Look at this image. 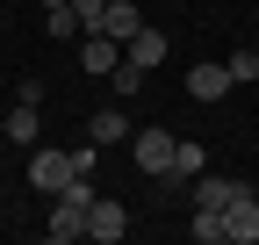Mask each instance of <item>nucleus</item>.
<instances>
[{
  "label": "nucleus",
  "instance_id": "1",
  "mask_svg": "<svg viewBox=\"0 0 259 245\" xmlns=\"http://www.w3.org/2000/svg\"><path fill=\"white\" fill-rule=\"evenodd\" d=\"M87 209H94V188H87V173H79L72 188H58V195H51V217H44V238H58V245H72V238H87Z\"/></svg>",
  "mask_w": 259,
  "mask_h": 245
},
{
  "label": "nucleus",
  "instance_id": "2",
  "mask_svg": "<svg viewBox=\"0 0 259 245\" xmlns=\"http://www.w3.org/2000/svg\"><path fill=\"white\" fill-rule=\"evenodd\" d=\"M223 238L231 245H259V195L245 188V180L231 188V202H223Z\"/></svg>",
  "mask_w": 259,
  "mask_h": 245
},
{
  "label": "nucleus",
  "instance_id": "3",
  "mask_svg": "<svg viewBox=\"0 0 259 245\" xmlns=\"http://www.w3.org/2000/svg\"><path fill=\"white\" fill-rule=\"evenodd\" d=\"M29 180H36L44 195H58V188H72V180H79V166H72V151L36 144V151H29Z\"/></svg>",
  "mask_w": 259,
  "mask_h": 245
},
{
  "label": "nucleus",
  "instance_id": "4",
  "mask_svg": "<svg viewBox=\"0 0 259 245\" xmlns=\"http://www.w3.org/2000/svg\"><path fill=\"white\" fill-rule=\"evenodd\" d=\"M115 58H122V44L108 36V29H79V65H87L94 79H108V72H115Z\"/></svg>",
  "mask_w": 259,
  "mask_h": 245
},
{
  "label": "nucleus",
  "instance_id": "5",
  "mask_svg": "<svg viewBox=\"0 0 259 245\" xmlns=\"http://www.w3.org/2000/svg\"><path fill=\"white\" fill-rule=\"evenodd\" d=\"M173 144H180L173 130H137V144H130V151H137V166H144V173L166 180V173H173Z\"/></svg>",
  "mask_w": 259,
  "mask_h": 245
},
{
  "label": "nucleus",
  "instance_id": "6",
  "mask_svg": "<svg viewBox=\"0 0 259 245\" xmlns=\"http://www.w3.org/2000/svg\"><path fill=\"white\" fill-rule=\"evenodd\" d=\"M87 238H101V245L130 238V209H122V202H108V195H94V209H87Z\"/></svg>",
  "mask_w": 259,
  "mask_h": 245
},
{
  "label": "nucleus",
  "instance_id": "7",
  "mask_svg": "<svg viewBox=\"0 0 259 245\" xmlns=\"http://www.w3.org/2000/svg\"><path fill=\"white\" fill-rule=\"evenodd\" d=\"M187 94H194V101H223V94H231V65H223V58L187 65Z\"/></svg>",
  "mask_w": 259,
  "mask_h": 245
},
{
  "label": "nucleus",
  "instance_id": "8",
  "mask_svg": "<svg viewBox=\"0 0 259 245\" xmlns=\"http://www.w3.org/2000/svg\"><path fill=\"white\" fill-rule=\"evenodd\" d=\"M166 51H173V44H166V29H151V22L122 44V58H130V65H144V72H151V65H166Z\"/></svg>",
  "mask_w": 259,
  "mask_h": 245
},
{
  "label": "nucleus",
  "instance_id": "9",
  "mask_svg": "<svg viewBox=\"0 0 259 245\" xmlns=\"http://www.w3.org/2000/svg\"><path fill=\"white\" fill-rule=\"evenodd\" d=\"M94 29H108L115 44H130V36L144 29V15H137V0H108V8H101V22H94Z\"/></svg>",
  "mask_w": 259,
  "mask_h": 245
},
{
  "label": "nucleus",
  "instance_id": "10",
  "mask_svg": "<svg viewBox=\"0 0 259 245\" xmlns=\"http://www.w3.org/2000/svg\"><path fill=\"white\" fill-rule=\"evenodd\" d=\"M231 188H238L231 173H209V166H202V173H194V209H216V217H223V202H231Z\"/></svg>",
  "mask_w": 259,
  "mask_h": 245
},
{
  "label": "nucleus",
  "instance_id": "11",
  "mask_svg": "<svg viewBox=\"0 0 259 245\" xmlns=\"http://www.w3.org/2000/svg\"><path fill=\"white\" fill-rule=\"evenodd\" d=\"M122 137H130V115L122 108H94L87 115V144H122Z\"/></svg>",
  "mask_w": 259,
  "mask_h": 245
},
{
  "label": "nucleus",
  "instance_id": "12",
  "mask_svg": "<svg viewBox=\"0 0 259 245\" xmlns=\"http://www.w3.org/2000/svg\"><path fill=\"white\" fill-rule=\"evenodd\" d=\"M202 166H209V151L194 144V137H180V144H173V173H166V180H194Z\"/></svg>",
  "mask_w": 259,
  "mask_h": 245
},
{
  "label": "nucleus",
  "instance_id": "13",
  "mask_svg": "<svg viewBox=\"0 0 259 245\" xmlns=\"http://www.w3.org/2000/svg\"><path fill=\"white\" fill-rule=\"evenodd\" d=\"M108 87H115L122 101H137V94H144V65H130V58H115V72H108Z\"/></svg>",
  "mask_w": 259,
  "mask_h": 245
},
{
  "label": "nucleus",
  "instance_id": "14",
  "mask_svg": "<svg viewBox=\"0 0 259 245\" xmlns=\"http://www.w3.org/2000/svg\"><path fill=\"white\" fill-rule=\"evenodd\" d=\"M187 238L194 245H223V217H216V209H194V217H187Z\"/></svg>",
  "mask_w": 259,
  "mask_h": 245
},
{
  "label": "nucleus",
  "instance_id": "15",
  "mask_svg": "<svg viewBox=\"0 0 259 245\" xmlns=\"http://www.w3.org/2000/svg\"><path fill=\"white\" fill-rule=\"evenodd\" d=\"M44 29H51L58 44H72V36H79V15H72V0H65V8H44Z\"/></svg>",
  "mask_w": 259,
  "mask_h": 245
},
{
  "label": "nucleus",
  "instance_id": "16",
  "mask_svg": "<svg viewBox=\"0 0 259 245\" xmlns=\"http://www.w3.org/2000/svg\"><path fill=\"white\" fill-rule=\"evenodd\" d=\"M36 130H44V123H36V101H22V108L8 115V137H15V144H36Z\"/></svg>",
  "mask_w": 259,
  "mask_h": 245
},
{
  "label": "nucleus",
  "instance_id": "17",
  "mask_svg": "<svg viewBox=\"0 0 259 245\" xmlns=\"http://www.w3.org/2000/svg\"><path fill=\"white\" fill-rule=\"evenodd\" d=\"M223 65H231V87H252V79H259V51L245 44V51H231V58H223Z\"/></svg>",
  "mask_w": 259,
  "mask_h": 245
},
{
  "label": "nucleus",
  "instance_id": "18",
  "mask_svg": "<svg viewBox=\"0 0 259 245\" xmlns=\"http://www.w3.org/2000/svg\"><path fill=\"white\" fill-rule=\"evenodd\" d=\"M101 8H108V0H72V15H79V29H94V22H101Z\"/></svg>",
  "mask_w": 259,
  "mask_h": 245
},
{
  "label": "nucleus",
  "instance_id": "19",
  "mask_svg": "<svg viewBox=\"0 0 259 245\" xmlns=\"http://www.w3.org/2000/svg\"><path fill=\"white\" fill-rule=\"evenodd\" d=\"M44 8H65V0H44Z\"/></svg>",
  "mask_w": 259,
  "mask_h": 245
}]
</instances>
